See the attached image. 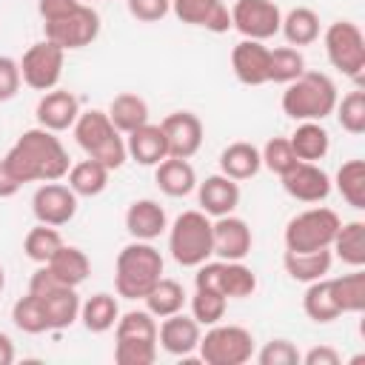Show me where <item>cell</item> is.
Instances as JSON below:
<instances>
[{
  "instance_id": "obj_23",
  "label": "cell",
  "mask_w": 365,
  "mask_h": 365,
  "mask_svg": "<svg viewBox=\"0 0 365 365\" xmlns=\"http://www.w3.org/2000/svg\"><path fill=\"white\" fill-rule=\"evenodd\" d=\"M168 228L165 222V208L157 202V200H134L125 211V231L134 237V240H145L151 242L154 237H160L163 231Z\"/></svg>"
},
{
  "instance_id": "obj_15",
  "label": "cell",
  "mask_w": 365,
  "mask_h": 365,
  "mask_svg": "<svg viewBox=\"0 0 365 365\" xmlns=\"http://www.w3.org/2000/svg\"><path fill=\"white\" fill-rule=\"evenodd\" d=\"M168 145V157L191 160L202 145V120L194 111H174L160 123Z\"/></svg>"
},
{
  "instance_id": "obj_2",
  "label": "cell",
  "mask_w": 365,
  "mask_h": 365,
  "mask_svg": "<svg viewBox=\"0 0 365 365\" xmlns=\"http://www.w3.org/2000/svg\"><path fill=\"white\" fill-rule=\"evenodd\" d=\"M160 277H163V257L151 242L134 240L117 254L114 288L123 299H143L157 285Z\"/></svg>"
},
{
  "instance_id": "obj_9",
  "label": "cell",
  "mask_w": 365,
  "mask_h": 365,
  "mask_svg": "<svg viewBox=\"0 0 365 365\" xmlns=\"http://www.w3.org/2000/svg\"><path fill=\"white\" fill-rule=\"evenodd\" d=\"M200 359L205 365H242L254 356V336L242 325H211L200 336Z\"/></svg>"
},
{
  "instance_id": "obj_39",
  "label": "cell",
  "mask_w": 365,
  "mask_h": 365,
  "mask_svg": "<svg viewBox=\"0 0 365 365\" xmlns=\"http://www.w3.org/2000/svg\"><path fill=\"white\" fill-rule=\"evenodd\" d=\"M60 245H63L60 231H57L54 225H43V222H37V225L26 234V240H23L26 257H29L31 262H37V265H46V262L54 257V251H57Z\"/></svg>"
},
{
  "instance_id": "obj_43",
  "label": "cell",
  "mask_w": 365,
  "mask_h": 365,
  "mask_svg": "<svg viewBox=\"0 0 365 365\" xmlns=\"http://www.w3.org/2000/svg\"><path fill=\"white\" fill-rule=\"evenodd\" d=\"M225 308H228V299L220 291L197 288L194 297H191V317L200 325H217L225 317Z\"/></svg>"
},
{
  "instance_id": "obj_3",
  "label": "cell",
  "mask_w": 365,
  "mask_h": 365,
  "mask_svg": "<svg viewBox=\"0 0 365 365\" xmlns=\"http://www.w3.org/2000/svg\"><path fill=\"white\" fill-rule=\"evenodd\" d=\"M336 86L328 74L322 71H302L297 80H291L282 91V111L291 117V120H317L322 123L328 114H334L336 108Z\"/></svg>"
},
{
  "instance_id": "obj_20",
  "label": "cell",
  "mask_w": 365,
  "mask_h": 365,
  "mask_svg": "<svg viewBox=\"0 0 365 365\" xmlns=\"http://www.w3.org/2000/svg\"><path fill=\"white\" fill-rule=\"evenodd\" d=\"M171 11L177 14V20L188 26H202L214 34L231 29V11L222 0H171Z\"/></svg>"
},
{
  "instance_id": "obj_18",
  "label": "cell",
  "mask_w": 365,
  "mask_h": 365,
  "mask_svg": "<svg viewBox=\"0 0 365 365\" xmlns=\"http://www.w3.org/2000/svg\"><path fill=\"white\" fill-rule=\"evenodd\" d=\"M211 237H214V254L220 259H242L251 254V228L245 220L225 214L211 222Z\"/></svg>"
},
{
  "instance_id": "obj_34",
  "label": "cell",
  "mask_w": 365,
  "mask_h": 365,
  "mask_svg": "<svg viewBox=\"0 0 365 365\" xmlns=\"http://www.w3.org/2000/svg\"><path fill=\"white\" fill-rule=\"evenodd\" d=\"M302 311L308 314V319L314 322H334L336 317H342L336 299H334V291H331V279H314L308 282L305 288V297H302Z\"/></svg>"
},
{
  "instance_id": "obj_26",
  "label": "cell",
  "mask_w": 365,
  "mask_h": 365,
  "mask_svg": "<svg viewBox=\"0 0 365 365\" xmlns=\"http://www.w3.org/2000/svg\"><path fill=\"white\" fill-rule=\"evenodd\" d=\"M154 168H157L154 180L160 185V191L168 194V197H185V194H191L197 188V171L182 157H165Z\"/></svg>"
},
{
  "instance_id": "obj_11",
  "label": "cell",
  "mask_w": 365,
  "mask_h": 365,
  "mask_svg": "<svg viewBox=\"0 0 365 365\" xmlns=\"http://www.w3.org/2000/svg\"><path fill=\"white\" fill-rule=\"evenodd\" d=\"M46 26V40H51L54 46H60L63 51H74V48H83V46H91L100 34V14L80 3L74 11L57 17V20H48L43 23Z\"/></svg>"
},
{
  "instance_id": "obj_54",
  "label": "cell",
  "mask_w": 365,
  "mask_h": 365,
  "mask_svg": "<svg viewBox=\"0 0 365 365\" xmlns=\"http://www.w3.org/2000/svg\"><path fill=\"white\" fill-rule=\"evenodd\" d=\"M6 288V271H3V265H0V291Z\"/></svg>"
},
{
  "instance_id": "obj_46",
  "label": "cell",
  "mask_w": 365,
  "mask_h": 365,
  "mask_svg": "<svg viewBox=\"0 0 365 365\" xmlns=\"http://www.w3.org/2000/svg\"><path fill=\"white\" fill-rule=\"evenodd\" d=\"M154 359H157V342L114 339V362L117 365H151Z\"/></svg>"
},
{
  "instance_id": "obj_52",
  "label": "cell",
  "mask_w": 365,
  "mask_h": 365,
  "mask_svg": "<svg viewBox=\"0 0 365 365\" xmlns=\"http://www.w3.org/2000/svg\"><path fill=\"white\" fill-rule=\"evenodd\" d=\"M17 191H20V180L11 174L9 163H6V160H0V200H6V197H14Z\"/></svg>"
},
{
  "instance_id": "obj_21",
  "label": "cell",
  "mask_w": 365,
  "mask_h": 365,
  "mask_svg": "<svg viewBox=\"0 0 365 365\" xmlns=\"http://www.w3.org/2000/svg\"><path fill=\"white\" fill-rule=\"evenodd\" d=\"M80 117V103L77 97L68 91V88H51V91H43L40 103H37V123L40 128H48V131H66L77 123Z\"/></svg>"
},
{
  "instance_id": "obj_17",
  "label": "cell",
  "mask_w": 365,
  "mask_h": 365,
  "mask_svg": "<svg viewBox=\"0 0 365 365\" xmlns=\"http://www.w3.org/2000/svg\"><path fill=\"white\" fill-rule=\"evenodd\" d=\"M271 66V48L262 40H240L231 48V68L242 86H265Z\"/></svg>"
},
{
  "instance_id": "obj_5",
  "label": "cell",
  "mask_w": 365,
  "mask_h": 365,
  "mask_svg": "<svg viewBox=\"0 0 365 365\" xmlns=\"http://www.w3.org/2000/svg\"><path fill=\"white\" fill-rule=\"evenodd\" d=\"M168 251L177 265L197 268L214 254L211 220L205 211H182L168 228Z\"/></svg>"
},
{
  "instance_id": "obj_25",
  "label": "cell",
  "mask_w": 365,
  "mask_h": 365,
  "mask_svg": "<svg viewBox=\"0 0 365 365\" xmlns=\"http://www.w3.org/2000/svg\"><path fill=\"white\" fill-rule=\"evenodd\" d=\"M46 268L51 271V277L60 285H71V288L86 282V277L91 274V262H88L86 251L77 248V245H66V242L54 251V257L46 262Z\"/></svg>"
},
{
  "instance_id": "obj_41",
  "label": "cell",
  "mask_w": 365,
  "mask_h": 365,
  "mask_svg": "<svg viewBox=\"0 0 365 365\" xmlns=\"http://www.w3.org/2000/svg\"><path fill=\"white\" fill-rule=\"evenodd\" d=\"M114 339L157 342V319H154V314H148V311H125L123 317H117Z\"/></svg>"
},
{
  "instance_id": "obj_28",
  "label": "cell",
  "mask_w": 365,
  "mask_h": 365,
  "mask_svg": "<svg viewBox=\"0 0 365 365\" xmlns=\"http://www.w3.org/2000/svg\"><path fill=\"white\" fill-rule=\"evenodd\" d=\"M262 168V157H259V148L240 140V143H231L222 148L220 154V174L231 177V180H251L257 171Z\"/></svg>"
},
{
  "instance_id": "obj_38",
  "label": "cell",
  "mask_w": 365,
  "mask_h": 365,
  "mask_svg": "<svg viewBox=\"0 0 365 365\" xmlns=\"http://www.w3.org/2000/svg\"><path fill=\"white\" fill-rule=\"evenodd\" d=\"M336 191L342 194V200L362 211L365 208V163L362 160H348L339 165L336 171Z\"/></svg>"
},
{
  "instance_id": "obj_13",
  "label": "cell",
  "mask_w": 365,
  "mask_h": 365,
  "mask_svg": "<svg viewBox=\"0 0 365 365\" xmlns=\"http://www.w3.org/2000/svg\"><path fill=\"white\" fill-rule=\"evenodd\" d=\"M282 11L274 0H237L231 9V29L245 40H268L279 31Z\"/></svg>"
},
{
  "instance_id": "obj_36",
  "label": "cell",
  "mask_w": 365,
  "mask_h": 365,
  "mask_svg": "<svg viewBox=\"0 0 365 365\" xmlns=\"http://www.w3.org/2000/svg\"><path fill=\"white\" fill-rule=\"evenodd\" d=\"M143 299H145V311L154 314L157 319H163V317H171V314L182 311V305H185V291H182V285H180L177 279L160 277L157 285H154Z\"/></svg>"
},
{
  "instance_id": "obj_10",
  "label": "cell",
  "mask_w": 365,
  "mask_h": 365,
  "mask_svg": "<svg viewBox=\"0 0 365 365\" xmlns=\"http://www.w3.org/2000/svg\"><path fill=\"white\" fill-rule=\"evenodd\" d=\"M194 285L220 291L225 299H242L257 291V274L248 265H242V259L202 262V265H197Z\"/></svg>"
},
{
  "instance_id": "obj_45",
  "label": "cell",
  "mask_w": 365,
  "mask_h": 365,
  "mask_svg": "<svg viewBox=\"0 0 365 365\" xmlns=\"http://www.w3.org/2000/svg\"><path fill=\"white\" fill-rule=\"evenodd\" d=\"M259 157H262V165L268 168V171H274V174H285L288 168H294L299 160H297V154H294V148H291V143H288V137H271L268 143H265V148L259 151Z\"/></svg>"
},
{
  "instance_id": "obj_48",
  "label": "cell",
  "mask_w": 365,
  "mask_h": 365,
  "mask_svg": "<svg viewBox=\"0 0 365 365\" xmlns=\"http://www.w3.org/2000/svg\"><path fill=\"white\" fill-rule=\"evenodd\" d=\"M128 14L140 23H157L171 11V0H125Z\"/></svg>"
},
{
  "instance_id": "obj_53",
  "label": "cell",
  "mask_w": 365,
  "mask_h": 365,
  "mask_svg": "<svg viewBox=\"0 0 365 365\" xmlns=\"http://www.w3.org/2000/svg\"><path fill=\"white\" fill-rule=\"evenodd\" d=\"M14 362V342L9 334L0 331V365H11Z\"/></svg>"
},
{
  "instance_id": "obj_22",
  "label": "cell",
  "mask_w": 365,
  "mask_h": 365,
  "mask_svg": "<svg viewBox=\"0 0 365 365\" xmlns=\"http://www.w3.org/2000/svg\"><path fill=\"white\" fill-rule=\"evenodd\" d=\"M197 197L200 211H205L208 217H225L240 205V185L225 174H211L197 185Z\"/></svg>"
},
{
  "instance_id": "obj_40",
  "label": "cell",
  "mask_w": 365,
  "mask_h": 365,
  "mask_svg": "<svg viewBox=\"0 0 365 365\" xmlns=\"http://www.w3.org/2000/svg\"><path fill=\"white\" fill-rule=\"evenodd\" d=\"M305 71V57L294 46H279L271 48V66H268V83H282L288 86Z\"/></svg>"
},
{
  "instance_id": "obj_12",
  "label": "cell",
  "mask_w": 365,
  "mask_h": 365,
  "mask_svg": "<svg viewBox=\"0 0 365 365\" xmlns=\"http://www.w3.org/2000/svg\"><path fill=\"white\" fill-rule=\"evenodd\" d=\"M63 60L66 51L60 46H54L51 40H40L26 48L20 60V77L34 91H51L63 77Z\"/></svg>"
},
{
  "instance_id": "obj_47",
  "label": "cell",
  "mask_w": 365,
  "mask_h": 365,
  "mask_svg": "<svg viewBox=\"0 0 365 365\" xmlns=\"http://www.w3.org/2000/svg\"><path fill=\"white\" fill-rule=\"evenodd\" d=\"M299 359H302V354L288 339H271L257 354V362L259 365H299Z\"/></svg>"
},
{
  "instance_id": "obj_49",
  "label": "cell",
  "mask_w": 365,
  "mask_h": 365,
  "mask_svg": "<svg viewBox=\"0 0 365 365\" xmlns=\"http://www.w3.org/2000/svg\"><path fill=\"white\" fill-rule=\"evenodd\" d=\"M20 63L11 60V57H0V103L11 100L17 91H20Z\"/></svg>"
},
{
  "instance_id": "obj_4",
  "label": "cell",
  "mask_w": 365,
  "mask_h": 365,
  "mask_svg": "<svg viewBox=\"0 0 365 365\" xmlns=\"http://www.w3.org/2000/svg\"><path fill=\"white\" fill-rule=\"evenodd\" d=\"M71 128H74V140L86 151V157L103 163L108 171H114L125 163V157H128L125 140L120 137V131L114 128V123L108 120L106 111H97V108L80 111V117Z\"/></svg>"
},
{
  "instance_id": "obj_33",
  "label": "cell",
  "mask_w": 365,
  "mask_h": 365,
  "mask_svg": "<svg viewBox=\"0 0 365 365\" xmlns=\"http://www.w3.org/2000/svg\"><path fill=\"white\" fill-rule=\"evenodd\" d=\"M279 31L285 34L288 46H294V48L297 46H311L319 37V14L308 6H297L282 17Z\"/></svg>"
},
{
  "instance_id": "obj_14",
  "label": "cell",
  "mask_w": 365,
  "mask_h": 365,
  "mask_svg": "<svg viewBox=\"0 0 365 365\" xmlns=\"http://www.w3.org/2000/svg\"><path fill=\"white\" fill-rule=\"evenodd\" d=\"M31 211L43 225H66L77 214V194L63 182H43L31 197Z\"/></svg>"
},
{
  "instance_id": "obj_7",
  "label": "cell",
  "mask_w": 365,
  "mask_h": 365,
  "mask_svg": "<svg viewBox=\"0 0 365 365\" xmlns=\"http://www.w3.org/2000/svg\"><path fill=\"white\" fill-rule=\"evenodd\" d=\"M29 291L40 299V305L46 311L48 331H63V328H68L80 317V297H77V291L71 285H60L46 265H40L31 274Z\"/></svg>"
},
{
  "instance_id": "obj_37",
  "label": "cell",
  "mask_w": 365,
  "mask_h": 365,
  "mask_svg": "<svg viewBox=\"0 0 365 365\" xmlns=\"http://www.w3.org/2000/svg\"><path fill=\"white\" fill-rule=\"evenodd\" d=\"M331 291H334V299L342 314H359L365 308V271L354 268L351 274L334 277Z\"/></svg>"
},
{
  "instance_id": "obj_50",
  "label": "cell",
  "mask_w": 365,
  "mask_h": 365,
  "mask_svg": "<svg viewBox=\"0 0 365 365\" xmlns=\"http://www.w3.org/2000/svg\"><path fill=\"white\" fill-rule=\"evenodd\" d=\"M80 3L83 0H37V11H40L43 23H48V20H57L68 11H74Z\"/></svg>"
},
{
  "instance_id": "obj_44",
  "label": "cell",
  "mask_w": 365,
  "mask_h": 365,
  "mask_svg": "<svg viewBox=\"0 0 365 365\" xmlns=\"http://www.w3.org/2000/svg\"><path fill=\"white\" fill-rule=\"evenodd\" d=\"M336 120L348 134H362L365 131V91H348L342 100H336Z\"/></svg>"
},
{
  "instance_id": "obj_42",
  "label": "cell",
  "mask_w": 365,
  "mask_h": 365,
  "mask_svg": "<svg viewBox=\"0 0 365 365\" xmlns=\"http://www.w3.org/2000/svg\"><path fill=\"white\" fill-rule=\"evenodd\" d=\"M11 322L23 331V334H43L48 331V322H46V311L40 305V299L29 291L26 297H20L14 305H11Z\"/></svg>"
},
{
  "instance_id": "obj_24",
  "label": "cell",
  "mask_w": 365,
  "mask_h": 365,
  "mask_svg": "<svg viewBox=\"0 0 365 365\" xmlns=\"http://www.w3.org/2000/svg\"><path fill=\"white\" fill-rule=\"evenodd\" d=\"M125 137H128V140H125V151H128V157H131L134 163H140V165H157V163H163V160L168 157L165 134H163V128L154 125V123H143L140 128L128 131Z\"/></svg>"
},
{
  "instance_id": "obj_32",
  "label": "cell",
  "mask_w": 365,
  "mask_h": 365,
  "mask_svg": "<svg viewBox=\"0 0 365 365\" xmlns=\"http://www.w3.org/2000/svg\"><path fill=\"white\" fill-rule=\"evenodd\" d=\"M117 317H120V305H117L114 294L100 291V294L88 297L86 302H80V319H83L86 331H91V334H103V331L114 328Z\"/></svg>"
},
{
  "instance_id": "obj_29",
  "label": "cell",
  "mask_w": 365,
  "mask_h": 365,
  "mask_svg": "<svg viewBox=\"0 0 365 365\" xmlns=\"http://www.w3.org/2000/svg\"><path fill=\"white\" fill-rule=\"evenodd\" d=\"M288 143H291L297 160H305V163L322 160V157L328 154V148H331V137H328V131H325L317 120L299 123L297 131L288 137Z\"/></svg>"
},
{
  "instance_id": "obj_51",
  "label": "cell",
  "mask_w": 365,
  "mask_h": 365,
  "mask_svg": "<svg viewBox=\"0 0 365 365\" xmlns=\"http://www.w3.org/2000/svg\"><path fill=\"white\" fill-rule=\"evenodd\" d=\"M339 351H334L331 345H314L299 362H305V365H339Z\"/></svg>"
},
{
  "instance_id": "obj_16",
  "label": "cell",
  "mask_w": 365,
  "mask_h": 365,
  "mask_svg": "<svg viewBox=\"0 0 365 365\" xmlns=\"http://www.w3.org/2000/svg\"><path fill=\"white\" fill-rule=\"evenodd\" d=\"M279 180H282L285 194L294 197V200H299V202H322L331 194V177L317 163L299 160Z\"/></svg>"
},
{
  "instance_id": "obj_35",
  "label": "cell",
  "mask_w": 365,
  "mask_h": 365,
  "mask_svg": "<svg viewBox=\"0 0 365 365\" xmlns=\"http://www.w3.org/2000/svg\"><path fill=\"white\" fill-rule=\"evenodd\" d=\"M331 251H336V257L345 265L362 268L365 265V222H359V220L342 222L331 242Z\"/></svg>"
},
{
  "instance_id": "obj_6",
  "label": "cell",
  "mask_w": 365,
  "mask_h": 365,
  "mask_svg": "<svg viewBox=\"0 0 365 365\" xmlns=\"http://www.w3.org/2000/svg\"><path fill=\"white\" fill-rule=\"evenodd\" d=\"M342 220L331 208H308L288 220L285 225V251H319L331 248Z\"/></svg>"
},
{
  "instance_id": "obj_31",
  "label": "cell",
  "mask_w": 365,
  "mask_h": 365,
  "mask_svg": "<svg viewBox=\"0 0 365 365\" xmlns=\"http://www.w3.org/2000/svg\"><path fill=\"white\" fill-rule=\"evenodd\" d=\"M108 174H111V171H108L103 163L86 157V160L74 163L66 177H68V188H71L77 197H97V194L106 191Z\"/></svg>"
},
{
  "instance_id": "obj_19",
  "label": "cell",
  "mask_w": 365,
  "mask_h": 365,
  "mask_svg": "<svg viewBox=\"0 0 365 365\" xmlns=\"http://www.w3.org/2000/svg\"><path fill=\"white\" fill-rule=\"evenodd\" d=\"M200 322L194 317H185L182 311L163 317V325H157V342L171 356H188L200 345Z\"/></svg>"
},
{
  "instance_id": "obj_27",
  "label": "cell",
  "mask_w": 365,
  "mask_h": 365,
  "mask_svg": "<svg viewBox=\"0 0 365 365\" xmlns=\"http://www.w3.org/2000/svg\"><path fill=\"white\" fill-rule=\"evenodd\" d=\"M334 254L331 248H319V251H285L282 254V265L285 274L297 282H314L322 279L331 271Z\"/></svg>"
},
{
  "instance_id": "obj_1",
  "label": "cell",
  "mask_w": 365,
  "mask_h": 365,
  "mask_svg": "<svg viewBox=\"0 0 365 365\" xmlns=\"http://www.w3.org/2000/svg\"><path fill=\"white\" fill-rule=\"evenodd\" d=\"M11 168V174L23 182H54L63 180L71 168L68 151L63 148L60 137L48 128H29L17 137V143L3 157Z\"/></svg>"
},
{
  "instance_id": "obj_30",
  "label": "cell",
  "mask_w": 365,
  "mask_h": 365,
  "mask_svg": "<svg viewBox=\"0 0 365 365\" xmlns=\"http://www.w3.org/2000/svg\"><path fill=\"white\" fill-rule=\"evenodd\" d=\"M106 114H108V120L114 123V128L120 134H128V131L140 128L143 123H148V103L134 91H123L111 100Z\"/></svg>"
},
{
  "instance_id": "obj_8",
  "label": "cell",
  "mask_w": 365,
  "mask_h": 365,
  "mask_svg": "<svg viewBox=\"0 0 365 365\" xmlns=\"http://www.w3.org/2000/svg\"><path fill=\"white\" fill-rule=\"evenodd\" d=\"M322 43H325V54L331 66L359 83L365 74V37L359 26L351 20H334L325 29Z\"/></svg>"
}]
</instances>
